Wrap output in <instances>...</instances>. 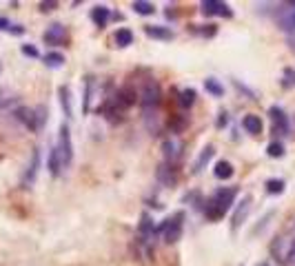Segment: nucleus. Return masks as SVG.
<instances>
[{
	"mask_svg": "<svg viewBox=\"0 0 295 266\" xmlns=\"http://www.w3.org/2000/svg\"><path fill=\"white\" fill-rule=\"evenodd\" d=\"M235 197H238L235 186H222V189H218L206 202V209H204L206 217H209V220H220V217H222L226 211L233 207Z\"/></svg>",
	"mask_w": 295,
	"mask_h": 266,
	"instance_id": "f257e3e1",
	"label": "nucleus"
},
{
	"mask_svg": "<svg viewBox=\"0 0 295 266\" xmlns=\"http://www.w3.org/2000/svg\"><path fill=\"white\" fill-rule=\"evenodd\" d=\"M160 102H162V91H160V84L149 80L144 84L142 93H140V105H142V113L144 118L149 120L151 113H156L160 109Z\"/></svg>",
	"mask_w": 295,
	"mask_h": 266,
	"instance_id": "f03ea898",
	"label": "nucleus"
},
{
	"mask_svg": "<svg viewBox=\"0 0 295 266\" xmlns=\"http://www.w3.org/2000/svg\"><path fill=\"white\" fill-rule=\"evenodd\" d=\"M56 153H58V160H60V167L67 169L73 162V142H71V131L65 122L60 124V131H58V142H56Z\"/></svg>",
	"mask_w": 295,
	"mask_h": 266,
	"instance_id": "7ed1b4c3",
	"label": "nucleus"
},
{
	"mask_svg": "<svg viewBox=\"0 0 295 266\" xmlns=\"http://www.w3.org/2000/svg\"><path fill=\"white\" fill-rule=\"evenodd\" d=\"M160 233H162V238L167 244H173L182 238V213H175L173 217H169V220L162 222V226H160Z\"/></svg>",
	"mask_w": 295,
	"mask_h": 266,
	"instance_id": "20e7f679",
	"label": "nucleus"
},
{
	"mask_svg": "<svg viewBox=\"0 0 295 266\" xmlns=\"http://www.w3.org/2000/svg\"><path fill=\"white\" fill-rule=\"evenodd\" d=\"M200 9L204 16H224V18H231L233 11L226 3H220V0H202L200 3Z\"/></svg>",
	"mask_w": 295,
	"mask_h": 266,
	"instance_id": "39448f33",
	"label": "nucleus"
},
{
	"mask_svg": "<svg viewBox=\"0 0 295 266\" xmlns=\"http://www.w3.org/2000/svg\"><path fill=\"white\" fill-rule=\"evenodd\" d=\"M42 38H45L47 45H63V42L67 40V27L60 25V22H53V25L47 27V31H45Z\"/></svg>",
	"mask_w": 295,
	"mask_h": 266,
	"instance_id": "423d86ee",
	"label": "nucleus"
},
{
	"mask_svg": "<svg viewBox=\"0 0 295 266\" xmlns=\"http://www.w3.org/2000/svg\"><path fill=\"white\" fill-rule=\"evenodd\" d=\"M271 120H273V131L275 133H280V136H286L288 133V129H291V126H288V118H286V113L282 111L280 107H271Z\"/></svg>",
	"mask_w": 295,
	"mask_h": 266,
	"instance_id": "0eeeda50",
	"label": "nucleus"
},
{
	"mask_svg": "<svg viewBox=\"0 0 295 266\" xmlns=\"http://www.w3.org/2000/svg\"><path fill=\"white\" fill-rule=\"evenodd\" d=\"M109 18H111V9L107 7V5H96L94 9H91V22H94L96 27H107Z\"/></svg>",
	"mask_w": 295,
	"mask_h": 266,
	"instance_id": "6e6552de",
	"label": "nucleus"
},
{
	"mask_svg": "<svg viewBox=\"0 0 295 266\" xmlns=\"http://www.w3.org/2000/svg\"><path fill=\"white\" fill-rule=\"evenodd\" d=\"M242 126H244V131H247V133H251V136H260L262 129H264L262 118L255 116V113H249V116H244L242 118Z\"/></svg>",
	"mask_w": 295,
	"mask_h": 266,
	"instance_id": "1a4fd4ad",
	"label": "nucleus"
},
{
	"mask_svg": "<svg viewBox=\"0 0 295 266\" xmlns=\"http://www.w3.org/2000/svg\"><path fill=\"white\" fill-rule=\"evenodd\" d=\"M136 91H133L131 87H122L120 91H118V95H115V105H118L120 109H129V107H133L136 105Z\"/></svg>",
	"mask_w": 295,
	"mask_h": 266,
	"instance_id": "9d476101",
	"label": "nucleus"
},
{
	"mask_svg": "<svg viewBox=\"0 0 295 266\" xmlns=\"http://www.w3.org/2000/svg\"><path fill=\"white\" fill-rule=\"evenodd\" d=\"M144 34L153 40H171L173 38V31H171L169 27H162V25H146Z\"/></svg>",
	"mask_w": 295,
	"mask_h": 266,
	"instance_id": "9b49d317",
	"label": "nucleus"
},
{
	"mask_svg": "<svg viewBox=\"0 0 295 266\" xmlns=\"http://www.w3.org/2000/svg\"><path fill=\"white\" fill-rule=\"evenodd\" d=\"M38 169H40V149H34V155H32V162H29L27 171H24V184H32L38 175Z\"/></svg>",
	"mask_w": 295,
	"mask_h": 266,
	"instance_id": "f8f14e48",
	"label": "nucleus"
},
{
	"mask_svg": "<svg viewBox=\"0 0 295 266\" xmlns=\"http://www.w3.org/2000/svg\"><path fill=\"white\" fill-rule=\"evenodd\" d=\"M16 118L20 120V122H24L29 126V129H38V120H36V111H32V109H16Z\"/></svg>",
	"mask_w": 295,
	"mask_h": 266,
	"instance_id": "ddd939ff",
	"label": "nucleus"
},
{
	"mask_svg": "<svg viewBox=\"0 0 295 266\" xmlns=\"http://www.w3.org/2000/svg\"><path fill=\"white\" fill-rule=\"evenodd\" d=\"M113 40H115V47L125 49V47L133 45V31H131V29H127V27H122V29H118V31H115Z\"/></svg>",
	"mask_w": 295,
	"mask_h": 266,
	"instance_id": "4468645a",
	"label": "nucleus"
},
{
	"mask_svg": "<svg viewBox=\"0 0 295 266\" xmlns=\"http://www.w3.org/2000/svg\"><path fill=\"white\" fill-rule=\"evenodd\" d=\"M249 209H251V195H244V200H242V207H238V211H235V215H233V231H238V226H240V222L247 217V213H249Z\"/></svg>",
	"mask_w": 295,
	"mask_h": 266,
	"instance_id": "2eb2a0df",
	"label": "nucleus"
},
{
	"mask_svg": "<svg viewBox=\"0 0 295 266\" xmlns=\"http://www.w3.org/2000/svg\"><path fill=\"white\" fill-rule=\"evenodd\" d=\"M233 164L231 162H226V160H220L218 164H216V169H213V175H216L218 180H231L233 178Z\"/></svg>",
	"mask_w": 295,
	"mask_h": 266,
	"instance_id": "dca6fc26",
	"label": "nucleus"
},
{
	"mask_svg": "<svg viewBox=\"0 0 295 266\" xmlns=\"http://www.w3.org/2000/svg\"><path fill=\"white\" fill-rule=\"evenodd\" d=\"M213 153H216V149H213V147H211V144H209V147H206V149H202L200 158H198V160H195V164H193V173H200V171H202V169H204V164H206V162H209V160H211V158H213Z\"/></svg>",
	"mask_w": 295,
	"mask_h": 266,
	"instance_id": "f3484780",
	"label": "nucleus"
},
{
	"mask_svg": "<svg viewBox=\"0 0 295 266\" xmlns=\"http://www.w3.org/2000/svg\"><path fill=\"white\" fill-rule=\"evenodd\" d=\"M58 95H60V105H63V111H65V116L67 118H71V91H69V87H60L58 89Z\"/></svg>",
	"mask_w": 295,
	"mask_h": 266,
	"instance_id": "a211bd4d",
	"label": "nucleus"
},
{
	"mask_svg": "<svg viewBox=\"0 0 295 266\" xmlns=\"http://www.w3.org/2000/svg\"><path fill=\"white\" fill-rule=\"evenodd\" d=\"M204 89H206V93L213 95V98L224 95V87L220 84V80H216V78H206V80H204Z\"/></svg>",
	"mask_w": 295,
	"mask_h": 266,
	"instance_id": "6ab92c4d",
	"label": "nucleus"
},
{
	"mask_svg": "<svg viewBox=\"0 0 295 266\" xmlns=\"http://www.w3.org/2000/svg\"><path fill=\"white\" fill-rule=\"evenodd\" d=\"M45 64L47 66H51V69H60V66L65 64V56L63 53H58V51H49V53H45Z\"/></svg>",
	"mask_w": 295,
	"mask_h": 266,
	"instance_id": "aec40b11",
	"label": "nucleus"
},
{
	"mask_svg": "<svg viewBox=\"0 0 295 266\" xmlns=\"http://www.w3.org/2000/svg\"><path fill=\"white\" fill-rule=\"evenodd\" d=\"M133 11L140 16H151L153 11H156V7H153V3H149V0H136V3L131 5Z\"/></svg>",
	"mask_w": 295,
	"mask_h": 266,
	"instance_id": "412c9836",
	"label": "nucleus"
},
{
	"mask_svg": "<svg viewBox=\"0 0 295 266\" xmlns=\"http://www.w3.org/2000/svg\"><path fill=\"white\" fill-rule=\"evenodd\" d=\"M193 102H195V89H182L178 105H180L182 109H187V107H191Z\"/></svg>",
	"mask_w": 295,
	"mask_h": 266,
	"instance_id": "4be33fe9",
	"label": "nucleus"
},
{
	"mask_svg": "<svg viewBox=\"0 0 295 266\" xmlns=\"http://www.w3.org/2000/svg\"><path fill=\"white\" fill-rule=\"evenodd\" d=\"M162 151H164V158H167L169 162H173L178 158V142L175 140H164Z\"/></svg>",
	"mask_w": 295,
	"mask_h": 266,
	"instance_id": "5701e85b",
	"label": "nucleus"
},
{
	"mask_svg": "<svg viewBox=\"0 0 295 266\" xmlns=\"http://www.w3.org/2000/svg\"><path fill=\"white\" fill-rule=\"evenodd\" d=\"M267 193H271V195H280V193H284V180H267Z\"/></svg>",
	"mask_w": 295,
	"mask_h": 266,
	"instance_id": "b1692460",
	"label": "nucleus"
},
{
	"mask_svg": "<svg viewBox=\"0 0 295 266\" xmlns=\"http://www.w3.org/2000/svg\"><path fill=\"white\" fill-rule=\"evenodd\" d=\"M282 25L284 29H295V3H291V9H286V14L282 16Z\"/></svg>",
	"mask_w": 295,
	"mask_h": 266,
	"instance_id": "393cba45",
	"label": "nucleus"
},
{
	"mask_svg": "<svg viewBox=\"0 0 295 266\" xmlns=\"http://www.w3.org/2000/svg\"><path fill=\"white\" fill-rule=\"evenodd\" d=\"M267 153H269V158H282V155H284V144H282V142H271L267 147Z\"/></svg>",
	"mask_w": 295,
	"mask_h": 266,
	"instance_id": "a878e982",
	"label": "nucleus"
},
{
	"mask_svg": "<svg viewBox=\"0 0 295 266\" xmlns=\"http://www.w3.org/2000/svg\"><path fill=\"white\" fill-rule=\"evenodd\" d=\"M140 231H142V235H149L153 233V222H151V217L142 213V222H140Z\"/></svg>",
	"mask_w": 295,
	"mask_h": 266,
	"instance_id": "bb28decb",
	"label": "nucleus"
},
{
	"mask_svg": "<svg viewBox=\"0 0 295 266\" xmlns=\"http://www.w3.org/2000/svg\"><path fill=\"white\" fill-rule=\"evenodd\" d=\"M22 53H24V56H32V58H38L40 56L38 49H36L34 45H22Z\"/></svg>",
	"mask_w": 295,
	"mask_h": 266,
	"instance_id": "cd10ccee",
	"label": "nucleus"
},
{
	"mask_svg": "<svg viewBox=\"0 0 295 266\" xmlns=\"http://www.w3.org/2000/svg\"><path fill=\"white\" fill-rule=\"evenodd\" d=\"M286 262H288V266H295V240L291 242V246H288V253H286Z\"/></svg>",
	"mask_w": 295,
	"mask_h": 266,
	"instance_id": "c85d7f7f",
	"label": "nucleus"
},
{
	"mask_svg": "<svg viewBox=\"0 0 295 266\" xmlns=\"http://www.w3.org/2000/svg\"><path fill=\"white\" fill-rule=\"evenodd\" d=\"M53 7H58V3H53V0H49V3H40V11H51Z\"/></svg>",
	"mask_w": 295,
	"mask_h": 266,
	"instance_id": "c756f323",
	"label": "nucleus"
},
{
	"mask_svg": "<svg viewBox=\"0 0 295 266\" xmlns=\"http://www.w3.org/2000/svg\"><path fill=\"white\" fill-rule=\"evenodd\" d=\"M9 27H11V22L7 18H0V31H3V29H9Z\"/></svg>",
	"mask_w": 295,
	"mask_h": 266,
	"instance_id": "7c9ffc66",
	"label": "nucleus"
},
{
	"mask_svg": "<svg viewBox=\"0 0 295 266\" xmlns=\"http://www.w3.org/2000/svg\"><path fill=\"white\" fill-rule=\"evenodd\" d=\"M9 31H14V34H22V31H24V27H20V25H11V27H9Z\"/></svg>",
	"mask_w": 295,
	"mask_h": 266,
	"instance_id": "2f4dec72",
	"label": "nucleus"
},
{
	"mask_svg": "<svg viewBox=\"0 0 295 266\" xmlns=\"http://www.w3.org/2000/svg\"><path fill=\"white\" fill-rule=\"evenodd\" d=\"M0 71H3V66H0Z\"/></svg>",
	"mask_w": 295,
	"mask_h": 266,
	"instance_id": "473e14b6",
	"label": "nucleus"
},
{
	"mask_svg": "<svg viewBox=\"0 0 295 266\" xmlns=\"http://www.w3.org/2000/svg\"><path fill=\"white\" fill-rule=\"evenodd\" d=\"M262 266H267V264H262Z\"/></svg>",
	"mask_w": 295,
	"mask_h": 266,
	"instance_id": "72a5a7b5",
	"label": "nucleus"
}]
</instances>
